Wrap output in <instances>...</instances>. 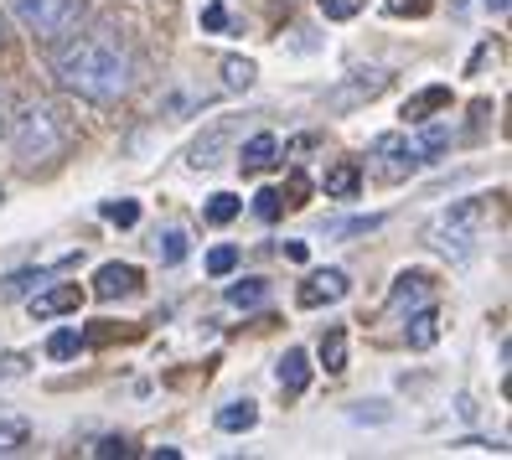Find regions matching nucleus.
<instances>
[{
	"label": "nucleus",
	"instance_id": "nucleus-1",
	"mask_svg": "<svg viewBox=\"0 0 512 460\" xmlns=\"http://www.w3.org/2000/svg\"><path fill=\"white\" fill-rule=\"evenodd\" d=\"M52 73L68 94H78L88 104H119L135 88V57H130L125 37H119V26L99 21L52 52Z\"/></svg>",
	"mask_w": 512,
	"mask_h": 460
},
{
	"label": "nucleus",
	"instance_id": "nucleus-2",
	"mask_svg": "<svg viewBox=\"0 0 512 460\" xmlns=\"http://www.w3.org/2000/svg\"><path fill=\"white\" fill-rule=\"evenodd\" d=\"M450 150V130L445 125H425V130H388L368 145V171L378 181H409L425 166H435Z\"/></svg>",
	"mask_w": 512,
	"mask_h": 460
},
{
	"label": "nucleus",
	"instance_id": "nucleus-3",
	"mask_svg": "<svg viewBox=\"0 0 512 460\" xmlns=\"http://www.w3.org/2000/svg\"><path fill=\"white\" fill-rule=\"evenodd\" d=\"M11 150H16V166L26 176L47 171L68 156V130L57 125V114L47 104H21L11 119Z\"/></svg>",
	"mask_w": 512,
	"mask_h": 460
},
{
	"label": "nucleus",
	"instance_id": "nucleus-4",
	"mask_svg": "<svg viewBox=\"0 0 512 460\" xmlns=\"http://www.w3.org/2000/svg\"><path fill=\"white\" fill-rule=\"evenodd\" d=\"M481 223H487V197H461V202H450L440 218L430 223V243L445 254V259H456L466 264L476 254V243H481Z\"/></svg>",
	"mask_w": 512,
	"mask_h": 460
},
{
	"label": "nucleus",
	"instance_id": "nucleus-5",
	"mask_svg": "<svg viewBox=\"0 0 512 460\" xmlns=\"http://www.w3.org/2000/svg\"><path fill=\"white\" fill-rule=\"evenodd\" d=\"M11 16L21 21V32L32 37V42L57 47L68 32H78L83 0H11Z\"/></svg>",
	"mask_w": 512,
	"mask_h": 460
},
{
	"label": "nucleus",
	"instance_id": "nucleus-6",
	"mask_svg": "<svg viewBox=\"0 0 512 460\" xmlns=\"http://www.w3.org/2000/svg\"><path fill=\"white\" fill-rule=\"evenodd\" d=\"M347 290H352V280H347L342 269H316L311 280L295 290V300L306 305V311H316V305H337V300H342Z\"/></svg>",
	"mask_w": 512,
	"mask_h": 460
},
{
	"label": "nucleus",
	"instance_id": "nucleus-7",
	"mask_svg": "<svg viewBox=\"0 0 512 460\" xmlns=\"http://www.w3.org/2000/svg\"><path fill=\"white\" fill-rule=\"evenodd\" d=\"M383 88H388V73L368 68V73H357V78H347V83L331 88L326 104H331V109H352V104H368V99H378Z\"/></svg>",
	"mask_w": 512,
	"mask_h": 460
},
{
	"label": "nucleus",
	"instance_id": "nucleus-8",
	"mask_svg": "<svg viewBox=\"0 0 512 460\" xmlns=\"http://www.w3.org/2000/svg\"><path fill=\"white\" fill-rule=\"evenodd\" d=\"M233 135H238L233 119H218V125H213V130H207V135L192 145V156H187V161H192L197 171H213V166L223 161V150H228V140H233Z\"/></svg>",
	"mask_w": 512,
	"mask_h": 460
},
{
	"label": "nucleus",
	"instance_id": "nucleus-9",
	"mask_svg": "<svg viewBox=\"0 0 512 460\" xmlns=\"http://www.w3.org/2000/svg\"><path fill=\"white\" fill-rule=\"evenodd\" d=\"M140 269L135 264H104L99 280H94V295L99 300H119V295H140Z\"/></svg>",
	"mask_w": 512,
	"mask_h": 460
},
{
	"label": "nucleus",
	"instance_id": "nucleus-10",
	"mask_svg": "<svg viewBox=\"0 0 512 460\" xmlns=\"http://www.w3.org/2000/svg\"><path fill=\"white\" fill-rule=\"evenodd\" d=\"M275 378H280V388L290 393V398H300L311 388V357L300 352V347H290L285 357H280V367H275Z\"/></svg>",
	"mask_w": 512,
	"mask_h": 460
},
{
	"label": "nucleus",
	"instance_id": "nucleus-11",
	"mask_svg": "<svg viewBox=\"0 0 512 460\" xmlns=\"http://www.w3.org/2000/svg\"><path fill=\"white\" fill-rule=\"evenodd\" d=\"M78 305H83V290H78V285H57V290H47V295L32 300V316H37V321H52V316L78 311Z\"/></svg>",
	"mask_w": 512,
	"mask_h": 460
},
{
	"label": "nucleus",
	"instance_id": "nucleus-12",
	"mask_svg": "<svg viewBox=\"0 0 512 460\" xmlns=\"http://www.w3.org/2000/svg\"><path fill=\"white\" fill-rule=\"evenodd\" d=\"M435 109H450V88H445V83L419 88V94L404 104V125H425V119H430Z\"/></svg>",
	"mask_w": 512,
	"mask_h": 460
},
{
	"label": "nucleus",
	"instance_id": "nucleus-13",
	"mask_svg": "<svg viewBox=\"0 0 512 460\" xmlns=\"http://www.w3.org/2000/svg\"><path fill=\"white\" fill-rule=\"evenodd\" d=\"M238 166H244V171H269V166H280V140H275V135H249L244 150H238Z\"/></svg>",
	"mask_w": 512,
	"mask_h": 460
},
{
	"label": "nucleus",
	"instance_id": "nucleus-14",
	"mask_svg": "<svg viewBox=\"0 0 512 460\" xmlns=\"http://www.w3.org/2000/svg\"><path fill=\"white\" fill-rule=\"evenodd\" d=\"M73 264H78V254H73V259H57V264H37V269H16L11 280H6V295L16 300V295H26V290H37L42 280H52L57 269H73Z\"/></svg>",
	"mask_w": 512,
	"mask_h": 460
},
{
	"label": "nucleus",
	"instance_id": "nucleus-15",
	"mask_svg": "<svg viewBox=\"0 0 512 460\" xmlns=\"http://www.w3.org/2000/svg\"><path fill=\"white\" fill-rule=\"evenodd\" d=\"M419 300H430V274H399V285H394V300H388V311H404V305H419Z\"/></svg>",
	"mask_w": 512,
	"mask_h": 460
},
{
	"label": "nucleus",
	"instance_id": "nucleus-16",
	"mask_svg": "<svg viewBox=\"0 0 512 460\" xmlns=\"http://www.w3.org/2000/svg\"><path fill=\"white\" fill-rule=\"evenodd\" d=\"M404 336H409V347H414V352L435 347V336H440V316L430 311V305H425V311H414V316H409V326H404Z\"/></svg>",
	"mask_w": 512,
	"mask_h": 460
},
{
	"label": "nucleus",
	"instance_id": "nucleus-17",
	"mask_svg": "<svg viewBox=\"0 0 512 460\" xmlns=\"http://www.w3.org/2000/svg\"><path fill=\"white\" fill-rule=\"evenodd\" d=\"M259 424V409H254V398H238V404H223L218 409V429H228V435H244V429Z\"/></svg>",
	"mask_w": 512,
	"mask_h": 460
},
{
	"label": "nucleus",
	"instance_id": "nucleus-18",
	"mask_svg": "<svg viewBox=\"0 0 512 460\" xmlns=\"http://www.w3.org/2000/svg\"><path fill=\"white\" fill-rule=\"evenodd\" d=\"M32 445V424L26 419H0V455H16Z\"/></svg>",
	"mask_w": 512,
	"mask_h": 460
},
{
	"label": "nucleus",
	"instance_id": "nucleus-19",
	"mask_svg": "<svg viewBox=\"0 0 512 460\" xmlns=\"http://www.w3.org/2000/svg\"><path fill=\"white\" fill-rule=\"evenodd\" d=\"M321 367L326 373H342L347 367V331H326L321 336Z\"/></svg>",
	"mask_w": 512,
	"mask_h": 460
},
{
	"label": "nucleus",
	"instance_id": "nucleus-20",
	"mask_svg": "<svg viewBox=\"0 0 512 460\" xmlns=\"http://www.w3.org/2000/svg\"><path fill=\"white\" fill-rule=\"evenodd\" d=\"M357 187H363V171H357V166L326 171V197H357Z\"/></svg>",
	"mask_w": 512,
	"mask_h": 460
},
{
	"label": "nucleus",
	"instance_id": "nucleus-21",
	"mask_svg": "<svg viewBox=\"0 0 512 460\" xmlns=\"http://www.w3.org/2000/svg\"><path fill=\"white\" fill-rule=\"evenodd\" d=\"M388 218L383 212H368V218H347V223H326V238H357V233H378Z\"/></svg>",
	"mask_w": 512,
	"mask_h": 460
},
{
	"label": "nucleus",
	"instance_id": "nucleus-22",
	"mask_svg": "<svg viewBox=\"0 0 512 460\" xmlns=\"http://www.w3.org/2000/svg\"><path fill=\"white\" fill-rule=\"evenodd\" d=\"M78 347H83V336H78L73 326H63V331H52V336H47V357H52V362L78 357Z\"/></svg>",
	"mask_w": 512,
	"mask_h": 460
},
{
	"label": "nucleus",
	"instance_id": "nucleus-23",
	"mask_svg": "<svg viewBox=\"0 0 512 460\" xmlns=\"http://www.w3.org/2000/svg\"><path fill=\"white\" fill-rule=\"evenodd\" d=\"M238 212H244V197H233V192H218L213 202H207V223H233L238 218Z\"/></svg>",
	"mask_w": 512,
	"mask_h": 460
},
{
	"label": "nucleus",
	"instance_id": "nucleus-24",
	"mask_svg": "<svg viewBox=\"0 0 512 460\" xmlns=\"http://www.w3.org/2000/svg\"><path fill=\"white\" fill-rule=\"evenodd\" d=\"M264 295H269V285L264 280H238V285H228V305H264Z\"/></svg>",
	"mask_w": 512,
	"mask_h": 460
},
{
	"label": "nucleus",
	"instance_id": "nucleus-25",
	"mask_svg": "<svg viewBox=\"0 0 512 460\" xmlns=\"http://www.w3.org/2000/svg\"><path fill=\"white\" fill-rule=\"evenodd\" d=\"M156 254H161V264H182L187 259V233L182 228H166L161 243H156Z\"/></svg>",
	"mask_w": 512,
	"mask_h": 460
},
{
	"label": "nucleus",
	"instance_id": "nucleus-26",
	"mask_svg": "<svg viewBox=\"0 0 512 460\" xmlns=\"http://www.w3.org/2000/svg\"><path fill=\"white\" fill-rule=\"evenodd\" d=\"M223 83L228 88H249L254 83V63L249 57H223Z\"/></svg>",
	"mask_w": 512,
	"mask_h": 460
},
{
	"label": "nucleus",
	"instance_id": "nucleus-27",
	"mask_svg": "<svg viewBox=\"0 0 512 460\" xmlns=\"http://www.w3.org/2000/svg\"><path fill=\"white\" fill-rule=\"evenodd\" d=\"M233 269H238V249H233V243H223V249L207 254V274H213V280H228Z\"/></svg>",
	"mask_w": 512,
	"mask_h": 460
},
{
	"label": "nucleus",
	"instance_id": "nucleus-28",
	"mask_svg": "<svg viewBox=\"0 0 512 460\" xmlns=\"http://www.w3.org/2000/svg\"><path fill=\"white\" fill-rule=\"evenodd\" d=\"M254 212H259L264 223H275L280 212H285V192H275V187H269V192H259V197H254Z\"/></svg>",
	"mask_w": 512,
	"mask_h": 460
},
{
	"label": "nucleus",
	"instance_id": "nucleus-29",
	"mask_svg": "<svg viewBox=\"0 0 512 460\" xmlns=\"http://www.w3.org/2000/svg\"><path fill=\"white\" fill-rule=\"evenodd\" d=\"M357 11H363V0H321V16L326 21H352Z\"/></svg>",
	"mask_w": 512,
	"mask_h": 460
},
{
	"label": "nucleus",
	"instance_id": "nucleus-30",
	"mask_svg": "<svg viewBox=\"0 0 512 460\" xmlns=\"http://www.w3.org/2000/svg\"><path fill=\"white\" fill-rule=\"evenodd\" d=\"M104 218L119 223V228H135V223H140V207H135V202H109V207H104Z\"/></svg>",
	"mask_w": 512,
	"mask_h": 460
},
{
	"label": "nucleus",
	"instance_id": "nucleus-31",
	"mask_svg": "<svg viewBox=\"0 0 512 460\" xmlns=\"http://www.w3.org/2000/svg\"><path fill=\"white\" fill-rule=\"evenodd\" d=\"M223 26H228V6H223V0L202 6V32H223Z\"/></svg>",
	"mask_w": 512,
	"mask_h": 460
},
{
	"label": "nucleus",
	"instance_id": "nucleus-32",
	"mask_svg": "<svg viewBox=\"0 0 512 460\" xmlns=\"http://www.w3.org/2000/svg\"><path fill=\"white\" fill-rule=\"evenodd\" d=\"M435 6V0H388V11H394V16H425Z\"/></svg>",
	"mask_w": 512,
	"mask_h": 460
},
{
	"label": "nucleus",
	"instance_id": "nucleus-33",
	"mask_svg": "<svg viewBox=\"0 0 512 460\" xmlns=\"http://www.w3.org/2000/svg\"><path fill=\"white\" fill-rule=\"evenodd\" d=\"M26 373V357L21 352H6V357H0V383H6V378H21Z\"/></svg>",
	"mask_w": 512,
	"mask_h": 460
},
{
	"label": "nucleus",
	"instance_id": "nucleus-34",
	"mask_svg": "<svg viewBox=\"0 0 512 460\" xmlns=\"http://www.w3.org/2000/svg\"><path fill=\"white\" fill-rule=\"evenodd\" d=\"M285 259L290 264H306V243H285Z\"/></svg>",
	"mask_w": 512,
	"mask_h": 460
},
{
	"label": "nucleus",
	"instance_id": "nucleus-35",
	"mask_svg": "<svg viewBox=\"0 0 512 460\" xmlns=\"http://www.w3.org/2000/svg\"><path fill=\"white\" fill-rule=\"evenodd\" d=\"M507 6H512V0H487V11H497V16H502Z\"/></svg>",
	"mask_w": 512,
	"mask_h": 460
},
{
	"label": "nucleus",
	"instance_id": "nucleus-36",
	"mask_svg": "<svg viewBox=\"0 0 512 460\" xmlns=\"http://www.w3.org/2000/svg\"><path fill=\"white\" fill-rule=\"evenodd\" d=\"M0 42H6V21H0Z\"/></svg>",
	"mask_w": 512,
	"mask_h": 460
}]
</instances>
